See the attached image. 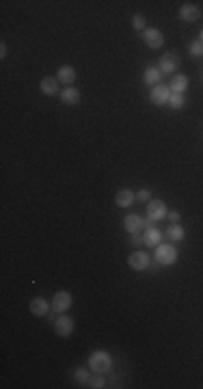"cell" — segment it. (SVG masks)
<instances>
[{"label":"cell","mask_w":203,"mask_h":389,"mask_svg":"<svg viewBox=\"0 0 203 389\" xmlns=\"http://www.w3.org/2000/svg\"><path fill=\"white\" fill-rule=\"evenodd\" d=\"M128 266L132 268V270H149L151 257H149V253H145V251H134V253L128 257Z\"/></svg>","instance_id":"obj_3"},{"label":"cell","mask_w":203,"mask_h":389,"mask_svg":"<svg viewBox=\"0 0 203 389\" xmlns=\"http://www.w3.org/2000/svg\"><path fill=\"white\" fill-rule=\"evenodd\" d=\"M0 59H7V46H4V43L0 46Z\"/></svg>","instance_id":"obj_29"},{"label":"cell","mask_w":203,"mask_h":389,"mask_svg":"<svg viewBox=\"0 0 203 389\" xmlns=\"http://www.w3.org/2000/svg\"><path fill=\"white\" fill-rule=\"evenodd\" d=\"M167 218H169V221H171L173 225H175V223H179V221H182V214H179V212H169V214H167Z\"/></svg>","instance_id":"obj_28"},{"label":"cell","mask_w":203,"mask_h":389,"mask_svg":"<svg viewBox=\"0 0 203 389\" xmlns=\"http://www.w3.org/2000/svg\"><path fill=\"white\" fill-rule=\"evenodd\" d=\"M167 214H169V210H167V204H164V201L151 199L149 204H147V218H151L153 223L167 218Z\"/></svg>","instance_id":"obj_4"},{"label":"cell","mask_w":203,"mask_h":389,"mask_svg":"<svg viewBox=\"0 0 203 389\" xmlns=\"http://www.w3.org/2000/svg\"><path fill=\"white\" fill-rule=\"evenodd\" d=\"M58 97H61L63 104H69V106H76V104L80 102V91L74 89V87H65V89H61V93H58Z\"/></svg>","instance_id":"obj_10"},{"label":"cell","mask_w":203,"mask_h":389,"mask_svg":"<svg viewBox=\"0 0 203 389\" xmlns=\"http://www.w3.org/2000/svg\"><path fill=\"white\" fill-rule=\"evenodd\" d=\"M143 41H145L147 48H151V50H158V48H162L164 37H162L160 30L151 26V29H145V30H143Z\"/></svg>","instance_id":"obj_6"},{"label":"cell","mask_w":203,"mask_h":389,"mask_svg":"<svg viewBox=\"0 0 203 389\" xmlns=\"http://www.w3.org/2000/svg\"><path fill=\"white\" fill-rule=\"evenodd\" d=\"M186 104V95L184 93H171V97H169V106L173 108V111H179Z\"/></svg>","instance_id":"obj_21"},{"label":"cell","mask_w":203,"mask_h":389,"mask_svg":"<svg viewBox=\"0 0 203 389\" xmlns=\"http://www.w3.org/2000/svg\"><path fill=\"white\" fill-rule=\"evenodd\" d=\"M134 199H136V195L130 188H121L117 195H115V204H117L119 208H130L134 204Z\"/></svg>","instance_id":"obj_11"},{"label":"cell","mask_w":203,"mask_h":389,"mask_svg":"<svg viewBox=\"0 0 203 389\" xmlns=\"http://www.w3.org/2000/svg\"><path fill=\"white\" fill-rule=\"evenodd\" d=\"M30 311L35 316H48L52 311V305H48V300L46 299H32L30 300Z\"/></svg>","instance_id":"obj_13"},{"label":"cell","mask_w":203,"mask_h":389,"mask_svg":"<svg viewBox=\"0 0 203 389\" xmlns=\"http://www.w3.org/2000/svg\"><path fill=\"white\" fill-rule=\"evenodd\" d=\"M123 225L128 229V234H139L143 229V218L139 214H128L123 218Z\"/></svg>","instance_id":"obj_15"},{"label":"cell","mask_w":203,"mask_h":389,"mask_svg":"<svg viewBox=\"0 0 203 389\" xmlns=\"http://www.w3.org/2000/svg\"><path fill=\"white\" fill-rule=\"evenodd\" d=\"M188 78L186 76H182V74H175V76H171V93H184L186 89H188Z\"/></svg>","instance_id":"obj_18"},{"label":"cell","mask_w":203,"mask_h":389,"mask_svg":"<svg viewBox=\"0 0 203 389\" xmlns=\"http://www.w3.org/2000/svg\"><path fill=\"white\" fill-rule=\"evenodd\" d=\"M136 199L143 201V204H149V201H151V193L147 188H141L139 193H136Z\"/></svg>","instance_id":"obj_26"},{"label":"cell","mask_w":203,"mask_h":389,"mask_svg":"<svg viewBox=\"0 0 203 389\" xmlns=\"http://www.w3.org/2000/svg\"><path fill=\"white\" fill-rule=\"evenodd\" d=\"M54 331H57L58 337H69L74 333V320L69 316H58L54 320Z\"/></svg>","instance_id":"obj_8"},{"label":"cell","mask_w":203,"mask_h":389,"mask_svg":"<svg viewBox=\"0 0 203 389\" xmlns=\"http://www.w3.org/2000/svg\"><path fill=\"white\" fill-rule=\"evenodd\" d=\"M74 379L78 381V383H89L91 376H89V372H87L85 368H78V370L74 372Z\"/></svg>","instance_id":"obj_24"},{"label":"cell","mask_w":203,"mask_h":389,"mask_svg":"<svg viewBox=\"0 0 203 389\" xmlns=\"http://www.w3.org/2000/svg\"><path fill=\"white\" fill-rule=\"evenodd\" d=\"M57 80L69 87L71 82L76 80V69L71 67V65H61V67H58V72H57Z\"/></svg>","instance_id":"obj_14"},{"label":"cell","mask_w":203,"mask_h":389,"mask_svg":"<svg viewBox=\"0 0 203 389\" xmlns=\"http://www.w3.org/2000/svg\"><path fill=\"white\" fill-rule=\"evenodd\" d=\"M167 236H169V240H173V242H179V240H184V238H186V229H184L182 225H179V223H175V225L169 227Z\"/></svg>","instance_id":"obj_20"},{"label":"cell","mask_w":203,"mask_h":389,"mask_svg":"<svg viewBox=\"0 0 203 389\" xmlns=\"http://www.w3.org/2000/svg\"><path fill=\"white\" fill-rule=\"evenodd\" d=\"M71 307V294L67 292V290H61V292L54 294L52 299V311L54 314H65Z\"/></svg>","instance_id":"obj_5"},{"label":"cell","mask_w":203,"mask_h":389,"mask_svg":"<svg viewBox=\"0 0 203 389\" xmlns=\"http://www.w3.org/2000/svg\"><path fill=\"white\" fill-rule=\"evenodd\" d=\"M153 260H156L158 266H173L177 262V249L173 244H158L156 246V253H153Z\"/></svg>","instance_id":"obj_2"},{"label":"cell","mask_w":203,"mask_h":389,"mask_svg":"<svg viewBox=\"0 0 203 389\" xmlns=\"http://www.w3.org/2000/svg\"><path fill=\"white\" fill-rule=\"evenodd\" d=\"M169 97H171V89L164 85H156L149 93V100L151 104H156V106H164V104H169Z\"/></svg>","instance_id":"obj_7"},{"label":"cell","mask_w":203,"mask_h":389,"mask_svg":"<svg viewBox=\"0 0 203 389\" xmlns=\"http://www.w3.org/2000/svg\"><path fill=\"white\" fill-rule=\"evenodd\" d=\"M89 387H93V389H102V387H106V379H104L102 374H95L93 379H89Z\"/></svg>","instance_id":"obj_23"},{"label":"cell","mask_w":203,"mask_h":389,"mask_svg":"<svg viewBox=\"0 0 203 389\" xmlns=\"http://www.w3.org/2000/svg\"><path fill=\"white\" fill-rule=\"evenodd\" d=\"M89 368L95 372V374H106V372L113 368V357L106 350H95L89 357Z\"/></svg>","instance_id":"obj_1"},{"label":"cell","mask_w":203,"mask_h":389,"mask_svg":"<svg viewBox=\"0 0 203 389\" xmlns=\"http://www.w3.org/2000/svg\"><path fill=\"white\" fill-rule=\"evenodd\" d=\"M199 41L203 43V29H201V32H199Z\"/></svg>","instance_id":"obj_30"},{"label":"cell","mask_w":203,"mask_h":389,"mask_svg":"<svg viewBox=\"0 0 203 389\" xmlns=\"http://www.w3.org/2000/svg\"><path fill=\"white\" fill-rule=\"evenodd\" d=\"M160 242H162L160 229H156V227L145 229V234H143V244H145V246H158Z\"/></svg>","instance_id":"obj_12"},{"label":"cell","mask_w":203,"mask_h":389,"mask_svg":"<svg viewBox=\"0 0 203 389\" xmlns=\"http://www.w3.org/2000/svg\"><path fill=\"white\" fill-rule=\"evenodd\" d=\"M188 52H190V57H203V43L199 39L193 41L188 46Z\"/></svg>","instance_id":"obj_22"},{"label":"cell","mask_w":203,"mask_h":389,"mask_svg":"<svg viewBox=\"0 0 203 389\" xmlns=\"http://www.w3.org/2000/svg\"><path fill=\"white\" fill-rule=\"evenodd\" d=\"M39 89H41L43 95H58V93H61L57 78H43L41 85H39Z\"/></svg>","instance_id":"obj_17"},{"label":"cell","mask_w":203,"mask_h":389,"mask_svg":"<svg viewBox=\"0 0 203 389\" xmlns=\"http://www.w3.org/2000/svg\"><path fill=\"white\" fill-rule=\"evenodd\" d=\"M132 26H134L136 30H145V18H143L141 13L132 15Z\"/></svg>","instance_id":"obj_25"},{"label":"cell","mask_w":203,"mask_h":389,"mask_svg":"<svg viewBox=\"0 0 203 389\" xmlns=\"http://www.w3.org/2000/svg\"><path fill=\"white\" fill-rule=\"evenodd\" d=\"M179 65V59L175 57V54H164L160 57V63H158V69H160L162 74H175V69H177Z\"/></svg>","instance_id":"obj_9"},{"label":"cell","mask_w":203,"mask_h":389,"mask_svg":"<svg viewBox=\"0 0 203 389\" xmlns=\"http://www.w3.org/2000/svg\"><path fill=\"white\" fill-rule=\"evenodd\" d=\"M179 18L184 22H197L201 18V11L195 7V4H184L182 9H179Z\"/></svg>","instance_id":"obj_16"},{"label":"cell","mask_w":203,"mask_h":389,"mask_svg":"<svg viewBox=\"0 0 203 389\" xmlns=\"http://www.w3.org/2000/svg\"><path fill=\"white\" fill-rule=\"evenodd\" d=\"M130 244H132V246L143 244V236H139V234H130Z\"/></svg>","instance_id":"obj_27"},{"label":"cell","mask_w":203,"mask_h":389,"mask_svg":"<svg viewBox=\"0 0 203 389\" xmlns=\"http://www.w3.org/2000/svg\"><path fill=\"white\" fill-rule=\"evenodd\" d=\"M160 78H162V72L158 67H147L145 72H143V80H145V85H153L156 87L158 82H160Z\"/></svg>","instance_id":"obj_19"}]
</instances>
